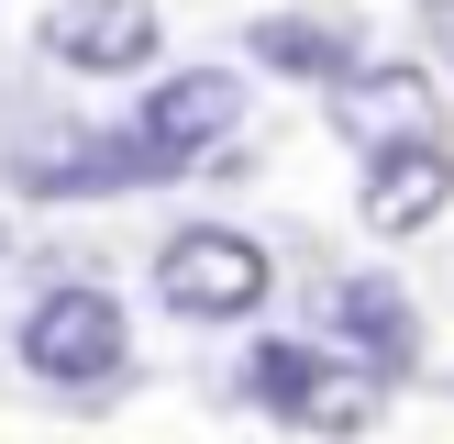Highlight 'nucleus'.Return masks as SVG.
<instances>
[{
  "mask_svg": "<svg viewBox=\"0 0 454 444\" xmlns=\"http://www.w3.org/2000/svg\"><path fill=\"white\" fill-rule=\"evenodd\" d=\"M155 300L177 322H244L266 300V244L233 234V222H177L155 244Z\"/></svg>",
  "mask_w": 454,
  "mask_h": 444,
  "instance_id": "f257e3e1",
  "label": "nucleus"
},
{
  "mask_svg": "<svg viewBox=\"0 0 454 444\" xmlns=\"http://www.w3.org/2000/svg\"><path fill=\"white\" fill-rule=\"evenodd\" d=\"M122 355H133L122 300H111V289H89V278L44 289V300L22 311V367L56 377V389H111V377H122Z\"/></svg>",
  "mask_w": 454,
  "mask_h": 444,
  "instance_id": "f03ea898",
  "label": "nucleus"
},
{
  "mask_svg": "<svg viewBox=\"0 0 454 444\" xmlns=\"http://www.w3.org/2000/svg\"><path fill=\"white\" fill-rule=\"evenodd\" d=\"M244 400L300 433H366L377 422V377H344L333 345H255L244 355Z\"/></svg>",
  "mask_w": 454,
  "mask_h": 444,
  "instance_id": "7ed1b4c3",
  "label": "nucleus"
},
{
  "mask_svg": "<svg viewBox=\"0 0 454 444\" xmlns=\"http://www.w3.org/2000/svg\"><path fill=\"white\" fill-rule=\"evenodd\" d=\"M177 178L145 133H44V145H12V189L22 200H111V189H155Z\"/></svg>",
  "mask_w": 454,
  "mask_h": 444,
  "instance_id": "20e7f679",
  "label": "nucleus"
},
{
  "mask_svg": "<svg viewBox=\"0 0 454 444\" xmlns=\"http://www.w3.org/2000/svg\"><path fill=\"white\" fill-rule=\"evenodd\" d=\"M322 333H333V355H355V367L377 377V389L421 367V311L399 300V278H377V266L322 289Z\"/></svg>",
  "mask_w": 454,
  "mask_h": 444,
  "instance_id": "39448f33",
  "label": "nucleus"
},
{
  "mask_svg": "<svg viewBox=\"0 0 454 444\" xmlns=\"http://www.w3.org/2000/svg\"><path fill=\"white\" fill-rule=\"evenodd\" d=\"M155 44H167L155 0H56L44 12V56L78 78H133V67H155Z\"/></svg>",
  "mask_w": 454,
  "mask_h": 444,
  "instance_id": "423d86ee",
  "label": "nucleus"
},
{
  "mask_svg": "<svg viewBox=\"0 0 454 444\" xmlns=\"http://www.w3.org/2000/svg\"><path fill=\"white\" fill-rule=\"evenodd\" d=\"M233 123H244V78L233 67H177V78H155L145 111H133V133H145L167 167H200Z\"/></svg>",
  "mask_w": 454,
  "mask_h": 444,
  "instance_id": "0eeeda50",
  "label": "nucleus"
},
{
  "mask_svg": "<svg viewBox=\"0 0 454 444\" xmlns=\"http://www.w3.org/2000/svg\"><path fill=\"white\" fill-rule=\"evenodd\" d=\"M244 44H255V67H278V78H310V89H344L355 67H366V34H355V12H266V22H244Z\"/></svg>",
  "mask_w": 454,
  "mask_h": 444,
  "instance_id": "6e6552de",
  "label": "nucleus"
},
{
  "mask_svg": "<svg viewBox=\"0 0 454 444\" xmlns=\"http://www.w3.org/2000/svg\"><path fill=\"white\" fill-rule=\"evenodd\" d=\"M443 200H454V155L443 145H388V155H366V234H421V222H443Z\"/></svg>",
  "mask_w": 454,
  "mask_h": 444,
  "instance_id": "1a4fd4ad",
  "label": "nucleus"
},
{
  "mask_svg": "<svg viewBox=\"0 0 454 444\" xmlns=\"http://www.w3.org/2000/svg\"><path fill=\"white\" fill-rule=\"evenodd\" d=\"M333 123L366 133V155L433 145V78H421V67H355V78L333 89Z\"/></svg>",
  "mask_w": 454,
  "mask_h": 444,
  "instance_id": "9d476101",
  "label": "nucleus"
},
{
  "mask_svg": "<svg viewBox=\"0 0 454 444\" xmlns=\"http://www.w3.org/2000/svg\"><path fill=\"white\" fill-rule=\"evenodd\" d=\"M421 44H433V56L454 67V0H421Z\"/></svg>",
  "mask_w": 454,
  "mask_h": 444,
  "instance_id": "9b49d317",
  "label": "nucleus"
}]
</instances>
